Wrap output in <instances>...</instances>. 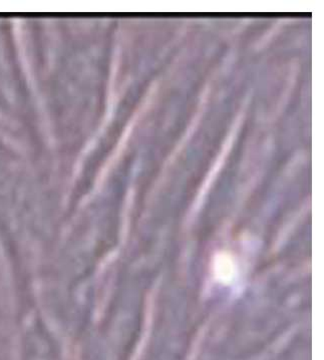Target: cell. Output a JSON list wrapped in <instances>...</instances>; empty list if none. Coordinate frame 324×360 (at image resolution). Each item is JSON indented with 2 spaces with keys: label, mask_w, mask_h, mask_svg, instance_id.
<instances>
[{
  "label": "cell",
  "mask_w": 324,
  "mask_h": 360,
  "mask_svg": "<svg viewBox=\"0 0 324 360\" xmlns=\"http://www.w3.org/2000/svg\"><path fill=\"white\" fill-rule=\"evenodd\" d=\"M214 271L216 277L223 283H230L233 281L235 274H236V267H235L233 259L225 253L216 256Z\"/></svg>",
  "instance_id": "obj_1"
}]
</instances>
